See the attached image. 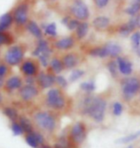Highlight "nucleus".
<instances>
[{
	"instance_id": "1",
	"label": "nucleus",
	"mask_w": 140,
	"mask_h": 148,
	"mask_svg": "<svg viewBox=\"0 0 140 148\" xmlns=\"http://www.w3.org/2000/svg\"><path fill=\"white\" fill-rule=\"evenodd\" d=\"M106 109H107V101L103 97L89 95L83 99V114L90 116L97 123H101L104 121Z\"/></svg>"
},
{
	"instance_id": "2",
	"label": "nucleus",
	"mask_w": 140,
	"mask_h": 148,
	"mask_svg": "<svg viewBox=\"0 0 140 148\" xmlns=\"http://www.w3.org/2000/svg\"><path fill=\"white\" fill-rule=\"evenodd\" d=\"M25 53H26V50H25L23 45L12 44L6 50L4 56H3V60L6 64L12 66V67L17 66L24 61Z\"/></svg>"
},
{
	"instance_id": "3",
	"label": "nucleus",
	"mask_w": 140,
	"mask_h": 148,
	"mask_svg": "<svg viewBox=\"0 0 140 148\" xmlns=\"http://www.w3.org/2000/svg\"><path fill=\"white\" fill-rule=\"evenodd\" d=\"M14 25L18 28H25L30 21V3L28 1H21L12 9Z\"/></svg>"
},
{
	"instance_id": "4",
	"label": "nucleus",
	"mask_w": 140,
	"mask_h": 148,
	"mask_svg": "<svg viewBox=\"0 0 140 148\" xmlns=\"http://www.w3.org/2000/svg\"><path fill=\"white\" fill-rule=\"evenodd\" d=\"M46 104L54 110H61L66 106V99L59 88H51L47 92Z\"/></svg>"
},
{
	"instance_id": "5",
	"label": "nucleus",
	"mask_w": 140,
	"mask_h": 148,
	"mask_svg": "<svg viewBox=\"0 0 140 148\" xmlns=\"http://www.w3.org/2000/svg\"><path fill=\"white\" fill-rule=\"evenodd\" d=\"M121 90L124 99H132L140 91V79L135 77H126L121 81Z\"/></svg>"
},
{
	"instance_id": "6",
	"label": "nucleus",
	"mask_w": 140,
	"mask_h": 148,
	"mask_svg": "<svg viewBox=\"0 0 140 148\" xmlns=\"http://www.w3.org/2000/svg\"><path fill=\"white\" fill-rule=\"evenodd\" d=\"M35 121L38 126L47 132L54 131L56 127V121L55 118L50 113L47 112H39L35 115Z\"/></svg>"
},
{
	"instance_id": "7",
	"label": "nucleus",
	"mask_w": 140,
	"mask_h": 148,
	"mask_svg": "<svg viewBox=\"0 0 140 148\" xmlns=\"http://www.w3.org/2000/svg\"><path fill=\"white\" fill-rule=\"evenodd\" d=\"M70 12L74 18L79 21H86L90 16L89 8L82 0H76L70 7Z\"/></svg>"
},
{
	"instance_id": "8",
	"label": "nucleus",
	"mask_w": 140,
	"mask_h": 148,
	"mask_svg": "<svg viewBox=\"0 0 140 148\" xmlns=\"http://www.w3.org/2000/svg\"><path fill=\"white\" fill-rule=\"evenodd\" d=\"M71 140L77 144L82 143L87 137V127L82 121L75 122L71 128L70 132Z\"/></svg>"
},
{
	"instance_id": "9",
	"label": "nucleus",
	"mask_w": 140,
	"mask_h": 148,
	"mask_svg": "<svg viewBox=\"0 0 140 148\" xmlns=\"http://www.w3.org/2000/svg\"><path fill=\"white\" fill-rule=\"evenodd\" d=\"M39 62L32 58L24 59L20 64V72L25 77H36L39 73Z\"/></svg>"
},
{
	"instance_id": "10",
	"label": "nucleus",
	"mask_w": 140,
	"mask_h": 148,
	"mask_svg": "<svg viewBox=\"0 0 140 148\" xmlns=\"http://www.w3.org/2000/svg\"><path fill=\"white\" fill-rule=\"evenodd\" d=\"M56 75L54 73L47 72H39L36 75V83L41 89H51L55 84Z\"/></svg>"
},
{
	"instance_id": "11",
	"label": "nucleus",
	"mask_w": 140,
	"mask_h": 148,
	"mask_svg": "<svg viewBox=\"0 0 140 148\" xmlns=\"http://www.w3.org/2000/svg\"><path fill=\"white\" fill-rule=\"evenodd\" d=\"M52 53V48L48 39L44 38V37L41 39H37L36 46L32 52V56L33 58H38L40 55L51 56Z\"/></svg>"
},
{
	"instance_id": "12",
	"label": "nucleus",
	"mask_w": 140,
	"mask_h": 148,
	"mask_svg": "<svg viewBox=\"0 0 140 148\" xmlns=\"http://www.w3.org/2000/svg\"><path fill=\"white\" fill-rule=\"evenodd\" d=\"M39 90L35 85H23L18 91V95L24 101H30L38 96Z\"/></svg>"
},
{
	"instance_id": "13",
	"label": "nucleus",
	"mask_w": 140,
	"mask_h": 148,
	"mask_svg": "<svg viewBox=\"0 0 140 148\" xmlns=\"http://www.w3.org/2000/svg\"><path fill=\"white\" fill-rule=\"evenodd\" d=\"M74 44H75V38L73 36H64L55 40L54 42V47L59 51H68L73 48Z\"/></svg>"
},
{
	"instance_id": "14",
	"label": "nucleus",
	"mask_w": 140,
	"mask_h": 148,
	"mask_svg": "<svg viewBox=\"0 0 140 148\" xmlns=\"http://www.w3.org/2000/svg\"><path fill=\"white\" fill-rule=\"evenodd\" d=\"M25 29H26V31L31 34V36L35 37V38H36V39L43 38L44 32H43L41 26H40L35 20L30 19V21L28 22L26 24V26H25Z\"/></svg>"
},
{
	"instance_id": "15",
	"label": "nucleus",
	"mask_w": 140,
	"mask_h": 148,
	"mask_svg": "<svg viewBox=\"0 0 140 148\" xmlns=\"http://www.w3.org/2000/svg\"><path fill=\"white\" fill-rule=\"evenodd\" d=\"M23 86V79L19 75H12L6 79L5 82V89L8 92H14L15 90H19Z\"/></svg>"
},
{
	"instance_id": "16",
	"label": "nucleus",
	"mask_w": 140,
	"mask_h": 148,
	"mask_svg": "<svg viewBox=\"0 0 140 148\" xmlns=\"http://www.w3.org/2000/svg\"><path fill=\"white\" fill-rule=\"evenodd\" d=\"M14 24V15H12V11L7 12L2 15H0V33L8 32Z\"/></svg>"
},
{
	"instance_id": "17",
	"label": "nucleus",
	"mask_w": 140,
	"mask_h": 148,
	"mask_svg": "<svg viewBox=\"0 0 140 148\" xmlns=\"http://www.w3.org/2000/svg\"><path fill=\"white\" fill-rule=\"evenodd\" d=\"M116 61L118 64L119 73L124 75H130L133 73V64L130 60L123 56H118L116 58Z\"/></svg>"
},
{
	"instance_id": "18",
	"label": "nucleus",
	"mask_w": 140,
	"mask_h": 148,
	"mask_svg": "<svg viewBox=\"0 0 140 148\" xmlns=\"http://www.w3.org/2000/svg\"><path fill=\"white\" fill-rule=\"evenodd\" d=\"M62 62L65 69H73L79 63V58L74 53H68L62 56Z\"/></svg>"
},
{
	"instance_id": "19",
	"label": "nucleus",
	"mask_w": 140,
	"mask_h": 148,
	"mask_svg": "<svg viewBox=\"0 0 140 148\" xmlns=\"http://www.w3.org/2000/svg\"><path fill=\"white\" fill-rule=\"evenodd\" d=\"M49 67L51 68L52 73H54V75H60L65 69L62 59L56 58V56H54V58H51Z\"/></svg>"
},
{
	"instance_id": "20",
	"label": "nucleus",
	"mask_w": 140,
	"mask_h": 148,
	"mask_svg": "<svg viewBox=\"0 0 140 148\" xmlns=\"http://www.w3.org/2000/svg\"><path fill=\"white\" fill-rule=\"evenodd\" d=\"M92 25L96 30H105L110 25V18L108 16H104V15H100V16L95 17L92 20Z\"/></svg>"
},
{
	"instance_id": "21",
	"label": "nucleus",
	"mask_w": 140,
	"mask_h": 148,
	"mask_svg": "<svg viewBox=\"0 0 140 148\" xmlns=\"http://www.w3.org/2000/svg\"><path fill=\"white\" fill-rule=\"evenodd\" d=\"M105 48L107 50L108 55L111 58H118L120 53H122V48L119 44L114 42H109L105 45Z\"/></svg>"
},
{
	"instance_id": "22",
	"label": "nucleus",
	"mask_w": 140,
	"mask_h": 148,
	"mask_svg": "<svg viewBox=\"0 0 140 148\" xmlns=\"http://www.w3.org/2000/svg\"><path fill=\"white\" fill-rule=\"evenodd\" d=\"M89 31V23L86 21H81L75 30V36L78 39H83L87 36Z\"/></svg>"
},
{
	"instance_id": "23",
	"label": "nucleus",
	"mask_w": 140,
	"mask_h": 148,
	"mask_svg": "<svg viewBox=\"0 0 140 148\" xmlns=\"http://www.w3.org/2000/svg\"><path fill=\"white\" fill-rule=\"evenodd\" d=\"M89 55L92 56V58H108V52L106 50L105 46L103 47H94V48H92L89 51Z\"/></svg>"
},
{
	"instance_id": "24",
	"label": "nucleus",
	"mask_w": 140,
	"mask_h": 148,
	"mask_svg": "<svg viewBox=\"0 0 140 148\" xmlns=\"http://www.w3.org/2000/svg\"><path fill=\"white\" fill-rule=\"evenodd\" d=\"M44 36L54 38V37L57 36V25L54 22H51V23H47L46 28L44 29Z\"/></svg>"
},
{
	"instance_id": "25",
	"label": "nucleus",
	"mask_w": 140,
	"mask_h": 148,
	"mask_svg": "<svg viewBox=\"0 0 140 148\" xmlns=\"http://www.w3.org/2000/svg\"><path fill=\"white\" fill-rule=\"evenodd\" d=\"M14 43V36L9 32L0 33V48L2 46H11Z\"/></svg>"
},
{
	"instance_id": "26",
	"label": "nucleus",
	"mask_w": 140,
	"mask_h": 148,
	"mask_svg": "<svg viewBox=\"0 0 140 148\" xmlns=\"http://www.w3.org/2000/svg\"><path fill=\"white\" fill-rule=\"evenodd\" d=\"M139 137H140V130H138L137 132H135V133H133V134H130V135H128V136L119 138L117 140H116V143H120V144L129 143H132V141H133V140H137Z\"/></svg>"
},
{
	"instance_id": "27",
	"label": "nucleus",
	"mask_w": 140,
	"mask_h": 148,
	"mask_svg": "<svg viewBox=\"0 0 140 148\" xmlns=\"http://www.w3.org/2000/svg\"><path fill=\"white\" fill-rule=\"evenodd\" d=\"M135 30V28L133 26V25H130L129 22H127L126 24H123L121 25L119 30H118V33H119L120 36H128L130 33H133V31Z\"/></svg>"
},
{
	"instance_id": "28",
	"label": "nucleus",
	"mask_w": 140,
	"mask_h": 148,
	"mask_svg": "<svg viewBox=\"0 0 140 148\" xmlns=\"http://www.w3.org/2000/svg\"><path fill=\"white\" fill-rule=\"evenodd\" d=\"M140 12V4L139 3H132L129 7L125 9V12L130 16H135Z\"/></svg>"
},
{
	"instance_id": "29",
	"label": "nucleus",
	"mask_w": 140,
	"mask_h": 148,
	"mask_svg": "<svg viewBox=\"0 0 140 148\" xmlns=\"http://www.w3.org/2000/svg\"><path fill=\"white\" fill-rule=\"evenodd\" d=\"M107 68L110 74L113 77H117V74L119 72V69H118V64H117V61L116 60H111L108 62L107 64Z\"/></svg>"
},
{
	"instance_id": "30",
	"label": "nucleus",
	"mask_w": 140,
	"mask_h": 148,
	"mask_svg": "<svg viewBox=\"0 0 140 148\" xmlns=\"http://www.w3.org/2000/svg\"><path fill=\"white\" fill-rule=\"evenodd\" d=\"M95 83L93 81H85V82H82L80 84V89L88 94L92 93L95 90Z\"/></svg>"
},
{
	"instance_id": "31",
	"label": "nucleus",
	"mask_w": 140,
	"mask_h": 148,
	"mask_svg": "<svg viewBox=\"0 0 140 148\" xmlns=\"http://www.w3.org/2000/svg\"><path fill=\"white\" fill-rule=\"evenodd\" d=\"M19 122H20V125L22 126L24 132H26L28 134H31L33 132V125L32 123L30 122V121L26 118H20L19 119Z\"/></svg>"
},
{
	"instance_id": "32",
	"label": "nucleus",
	"mask_w": 140,
	"mask_h": 148,
	"mask_svg": "<svg viewBox=\"0 0 140 148\" xmlns=\"http://www.w3.org/2000/svg\"><path fill=\"white\" fill-rule=\"evenodd\" d=\"M3 114H4L6 116H8V118L12 121H14L18 116L16 110L14 108H12V107H5V108L3 109Z\"/></svg>"
},
{
	"instance_id": "33",
	"label": "nucleus",
	"mask_w": 140,
	"mask_h": 148,
	"mask_svg": "<svg viewBox=\"0 0 140 148\" xmlns=\"http://www.w3.org/2000/svg\"><path fill=\"white\" fill-rule=\"evenodd\" d=\"M84 75H85V72H84L83 70H81V69H74L70 75L69 81L70 82H74V81L78 80L79 78H81Z\"/></svg>"
},
{
	"instance_id": "34",
	"label": "nucleus",
	"mask_w": 140,
	"mask_h": 148,
	"mask_svg": "<svg viewBox=\"0 0 140 148\" xmlns=\"http://www.w3.org/2000/svg\"><path fill=\"white\" fill-rule=\"evenodd\" d=\"M25 140H26V143H28V145H30L32 148H38L39 147L38 141L36 140V138L33 137V135L32 133L28 134L26 138H25Z\"/></svg>"
},
{
	"instance_id": "35",
	"label": "nucleus",
	"mask_w": 140,
	"mask_h": 148,
	"mask_svg": "<svg viewBox=\"0 0 140 148\" xmlns=\"http://www.w3.org/2000/svg\"><path fill=\"white\" fill-rule=\"evenodd\" d=\"M123 113V105L122 103L119 101H116L113 102V114L116 116H119L122 115Z\"/></svg>"
},
{
	"instance_id": "36",
	"label": "nucleus",
	"mask_w": 140,
	"mask_h": 148,
	"mask_svg": "<svg viewBox=\"0 0 140 148\" xmlns=\"http://www.w3.org/2000/svg\"><path fill=\"white\" fill-rule=\"evenodd\" d=\"M55 148H71V143L69 140L65 137H62L59 138L58 143L55 144Z\"/></svg>"
},
{
	"instance_id": "37",
	"label": "nucleus",
	"mask_w": 140,
	"mask_h": 148,
	"mask_svg": "<svg viewBox=\"0 0 140 148\" xmlns=\"http://www.w3.org/2000/svg\"><path fill=\"white\" fill-rule=\"evenodd\" d=\"M37 59H38L39 64L41 65L42 67H44V68L49 67L50 61H51V56H44V55H40L38 58H37Z\"/></svg>"
},
{
	"instance_id": "38",
	"label": "nucleus",
	"mask_w": 140,
	"mask_h": 148,
	"mask_svg": "<svg viewBox=\"0 0 140 148\" xmlns=\"http://www.w3.org/2000/svg\"><path fill=\"white\" fill-rule=\"evenodd\" d=\"M55 83L60 88H66L68 86V80L66 79V77H63L61 75H56V78H55Z\"/></svg>"
},
{
	"instance_id": "39",
	"label": "nucleus",
	"mask_w": 140,
	"mask_h": 148,
	"mask_svg": "<svg viewBox=\"0 0 140 148\" xmlns=\"http://www.w3.org/2000/svg\"><path fill=\"white\" fill-rule=\"evenodd\" d=\"M12 131L15 136H20V135H22L24 133V130H23L22 126L20 125V123H16V122H12Z\"/></svg>"
},
{
	"instance_id": "40",
	"label": "nucleus",
	"mask_w": 140,
	"mask_h": 148,
	"mask_svg": "<svg viewBox=\"0 0 140 148\" xmlns=\"http://www.w3.org/2000/svg\"><path fill=\"white\" fill-rule=\"evenodd\" d=\"M81 21H79L78 19H76V18H71V20L69 21V23L67 25V29L71 31V32H73V31H75L77 29V27H78L79 23Z\"/></svg>"
},
{
	"instance_id": "41",
	"label": "nucleus",
	"mask_w": 140,
	"mask_h": 148,
	"mask_svg": "<svg viewBox=\"0 0 140 148\" xmlns=\"http://www.w3.org/2000/svg\"><path fill=\"white\" fill-rule=\"evenodd\" d=\"M130 40H132L133 48L139 46L140 45V32H136L135 34H133L132 36H130Z\"/></svg>"
},
{
	"instance_id": "42",
	"label": "nucleus",
	"mask_w": 140,
	"mask_h": 148,
	"mask_svg": "<svg viewBox=\"0 0 140 148\" xmlns=\"http://www.w3.org/2000/svg\"><path fill=\"white\" fill-rule=\"evenodd\" d=\"M9 65H7L4 62V63H0V77H4L9 74Z\"/></svg>"
},
{
	"instance_id": "43",
	"label": "nucleus",
	"mask_w": 140,
	"mask_h": 148,
	"mask_svg": "<svg viewBox=\"0 0 140 148\" xmlns=\"http://www.w3.org/2000/svg\"><path fill=\"white\" fill-rule=\"evenodd\" d=\"M109 1H110V0H93L95 6L99 9H102V8L106 7V6L108 5Z\"/></svg>"
},
{
	"instance_id": "44",
	"label": "nucleus",
	"mask_w": 140,
	"mask_h": 148,
	"mask_svg": "<svg viewBox=\"0 0 140 148\" xmlns=\"http://www.w3.org/2000/svg\"><path fill=\"white\" fill-rule=\"evenodd\" d=\"M32 134L33 135V137L36 138V140L38 141L39 144H43V143H44V137H43L42 134L38 133V132H33Z\"/></svg>"
},
{
	"instance_id": "45",
	"label": "nucleus",
	"mask_w": 140,
	"mask_h": 148,
	"mask_svg": "<svg viewBox=\"0 0 140 148\" xmlns=\"http://www.w3.org/2000/svg\"><path fill=\"white\" fill-rule=\"evenodd\" d=\"M36 82V77H25V83L28 85H35Z\"/></svg>"
},
{
	"instance_id": "46",
	"label": "nucleus",
	"mask_w": 140,
	"mask_h": 148,
	"mask_svg": "<svg viewBox=\"0 0 140 148\" xmlns=\"http://www.w3.org/2000/svg\"><path fill=\"white\" fill-rule=\"evenodd\" d=\"M71 16H69V15H67V16H64L63 18L61 19V23L64 25V26H67L68 23H69V21L71 20Z\"/></svg>"
},
{
	"instance_id": "47",
	"label": "nucleus",
	"mask_w": 140,
	"mask_h": 148,
	"mask_svg": "<svg viewBox=\"0 0 140 148\" xmlns=\"http://www.w3.org/2000/svg\"><path fill=\"white\" fill-rule=\"evenodd\" d=\"M5 82H6L5 78L4 77H0V89H1L2 87L5 86Z\"/></svg>"
},
{
	"instance_id": "48",
	"label": "nucleus",
	"mask_w": 140,
	"mask_h": 148,
	"mask_svg": "<svg viewBox=\"0 0 140 148\" xmlns=\"http://www.w3.org/2000/svg\"><path fill=\"white\" fill-rule=\"evenodd\" d=\"M133 50H135V53H137V56L140 58V45L137 46V47H135V48H133Z\"/></svg>"
},
{
	"instance_id": "49",
	"label": "nucleus",
	"mask_w": 140,
	"mask_h": 148,
	"mask_svg": "<svg viewBox=\"0 0 140 148\" xmlns=\"http://www.w3.org/2000/svg\"><path fill=\"white\" fill-rule=\"evenodd\" d=\"M130 2L132 3H139L140 4V0H130Z\"/></svg>"
},
{
	"instance_id": "50",
	"label": "nucleus",
	"mask_w": 140,
	"mask_h": 148,
	"mask_svg": "<svg viewBox=\"0 0 140 148\" xmlns=\"http://www.w3.org/2000/svg\"><path fill=\"white\" fill-rule=\"evenodd\" d=\"M41 148H52V147H50V146H48V145H43Z\"/></svg>"
},
{
	"instance_id": "51",
	"label": "nucleus",
	"mask_w": 140,
	"mask_h": 148,
	"mask_svg": "<svg viewBox=\"0 0 140 148\" xmlns=\"http://www.w3.org/2000/svg\"><path fill=\"white\" fill-rule=\"evenodd\" d=\"M2 99H3V97H2V95H1V94H0V103L2 102Z\"/></svg>"
},
{
	"instance_id": "52",
	"label": "nucleus",
	"mask_w": 140,
	"mask_h": 148,
	"mask_svg": "<svg viewBox=\"0 0 140 148\" xmlns=\"http://www.w3.org/2000/svg\"><path fill=\"white\" fill-rule=\"evenodd\" d=\"M126 148H133V145H129L128 147H126Z\"/></svg>"
}]
</instances>
